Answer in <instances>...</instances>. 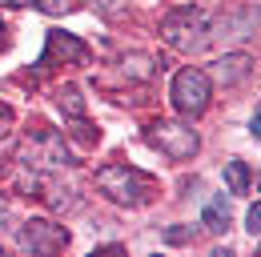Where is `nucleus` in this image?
I'll return each mask as SVG.
<instances>
[{"mask_svg": "<svg viewBox=\"0 0 261 257\" xmlns=\"http://www.w3.org/2000/svg\"><path fill=\"white\" fill-rule=\"evenodd\" d=\"M0 4H33V8H40V12H53V16L72 8L68 0H0Z\"/></svg>", "mask_w": 261, "mask_h": 257, "instance_id": "obj_11", "label": "nucleus"}, {"mask_svg": "<svg viewBox=\"0 0 261 257\" xmlns=\"http://www.w3.org/2000/svg\"><path fill=\"white\" fill-rule=\"evenodd\" d=\"M0 48H4V24H0Z\"/></svg>", "mask_w": 261, "mask_h": 257, "instance_id": "obj_17", "label": "nucleus"}, {"mask_svg": "<svg viewBox=\"0 0 261 257\" xmlns=\"http://www.w3.org/2000/svg\"><path fill=\"white\" fill-rule=\"evenodd\" d=\"M257 185H261V181H257Z\"/></svg>", "mask_w": 261, "mask_h": 257, "instance_id": "obj_18", "label": "nucleus"}, {"mask_svg": "<svg viewBox=\"0 0 261 257\" xmlns=\"http://www.w3.org/2000/svg\"><path fill=\"white\" fill-rule=\"evenodd\" d=\"M125 64H133V76H149V72H153L145 57H133V61H125Z\"/></svg>", "mask_w": 261, "mask_h": 257, "instance_id": "obj_15", "label": "nucleus"}, {"mask_svg": "<svg viewBox=\"0 0 261 257\" xmlns=\"http://www.w3.org/2000/svg\"><path fill=\"white\" fill-rule=\"evenodd\" d=\"M68 245V229L53 221H24L20 225V249L24 253H61Z\"/></svg>", "mask_w": 261, "mask_h": 257, "instance_id": "obj_5", "label": "nucleus"}, {"mask_svg": "<svg viewBox=\"0 0 261 257\" xmlns=\"http://www.w3.org/2000/svg\"><path fill=\"white\" fill-rule=\"evenodd\" d=\"M257 253H261V249H257Z\"/></svg>", "mask_w": 261, "mask_h": 257, "instance_id": "obj_19", "label": "nucleus"}, {"mask_svg": "<svg viewBox=\"0 0 261 257\" xmlns=\"http://www.w3.org/2000/svg\"><path fill=\"white\" fill-rule=\"evenodd\" d=\"M165 241H169V245H185V241H193V225H177V229H165Z\"/></svg>", "mask_w": 261, "mask_h": 257, "instance_id": "obj_12", "label": "nucleus"}, {"mask_svg": "<svg viewBox=\"0 0 261 257\" xmlns=\"http://www.w3.org/2000/svg\"><path fill=\"white\" fill-rule=\"evenodd\" d=\"M12 121H16V117H12V109H8V105H0V137H8V133H12Z\"/></svg>", "mask_w": 261, "mask_h": 257, "instance_id": "obj_14", "label": "nucleus"}, {"mask_svg": "<svg viewBox=\"0 0 261 257\" xmlns=\"http://www.w3.org/2000/svg\"><path fill=\"white\" fill-rule=\"evenodd\" d=\"M225 185H229V193L249 189V165H245V161H229L225 165Z\"/></svg>", "mask_w": 261, "mask_h": 257, "instance_id": "obj_9", "label": "nucleus"}, {"mask_svg": "<svg viewBox=\"0 0 261 257\" xmlns=\"http://www.w3.org/2000/svg\"><path fill=\"white\" fill-rule=\"evenodd\" d=\"M57 61H68V64H89V44L76 40L72 32H48V44L36 61V72H48L57 68Z\"/></svg>", "mask_w": 261, "mask_h": 257, "instance_id": "obj_6", "label": "nucleus"}, {"mask_svg": "<svg viewBox=\"0 0 261 257\" xmlns=\"http://www.w3.org/2000/svg\"><path fill=\"white\" fill-rule=\"evenodd\" d=\"M97 189L109 197V201H117V205H129V209H141V205H149L153 201V177L149 173H141V169H133V165H100L97 169Z\"/></svg>", "mask_w": 261, "mask_h": 257, "instance_id": "obj_1", "label": "nucleus"}, {"mask_svg": "<svg viewBox=\"0 0 261 257\" xmlns=\"http://www.w3.org/2000/svg\"><path fill=\"white\" fill-rule=\"evenodd\" d=\"M245 229H249L253 237H257V233H261V201H257V205H253V209H249V213H245Z\"/></svg>", "mask_w": 261, "mask_h": 257, "instance_id": "obj_13", "label": "nucleus"}, {"mask_svg": "<svg viewBox=\"0 0 261 257\" xmlns=\"http://www.w3.org/2000/svg\"><path fill=\"white\" fill-rule=\"evenodd\" d=\"M169 96H173V109H177V113H185V117H201V113L209 109L213 81H209L205 68H181V72L173 76Z\"/></svg>", "mask_w": 261, "mask_h": 257, "instance_id": "obj_2", "label": "nucleus"}, {"mask_svg": "<svg viewBox=\"0 0 261 257\" xmlns=\"http://www.w3.org/2000/svg\"><path fill=\"white\" fill-rule=\"evenodd\" d=\"M213 72H217L221 85H237V81H245V76L253 72V61H249L245 53H233V57H221V61L213 64Z\"/></svg>", "mask_w": 261, "mask_h": 257, "instance_id": "obj_7", "label": "nucleus"}, {"mask_svg": "<svg viewBox=\"0 0 261 257\" xmlns=\"http://www.w3.org/2000/svg\"><path fill=\"white\" fill-rule=\"evenodd\" d=\"M201 225H205L209 233H225V229H229V205H225V197H217V201H209V205L201 209Z\"/></svg>", "mask_w": 261, "mask_h": 257, "instance_id": "obj_8", "label": "nucleus"}, {"mask_svg": "<svg viewBox=\"0 0 261 257\" xmlns=\"http://www.w3.org/2000/svg\"><path fill=\"white\" fill-rule=\"evenodd\" d=\"M57 105H61V113H68V117H85V100H81V93L72 85L57 89Z\"/></svg>", "mask_w": 261, "mask_h": 257, "instance_id": "obj_10", "label": "nucleus"}, {"mask_svg": "<svg viewBox=\"0 0 261 257\" xmlns=\"http://www.w3.org/2000/svg\"><path fill=\"white\" fill-rule=\"evenodd\" d=\"M165 40L173 44V48H181V53H193L205 44V16L197 12L193 4H181V8H173L169 16H165Z\"/></svg>", "mask_w": 261, "mask_h": 257, "instance_id": "obj_4", "label": "nucleus"}, {"mask_svg": "<svg viewBox=\"0 0 261 257\" xmlns=\"http://www.w3.org/2000/svg\"><path fill=\"white\" fill-rule=\"evenodd\" d=\"M149 145L153 149H161L169 161H189L201 149V137H197V128L189 125H177V121H157V125H149Z\"/></svg>", "mask_w": 261, "mask_h": 257, "instance_id": "obj_3", "label": "nucleus"}, {"mask_svg": "<svg viewBox=\"0 0 261 257\" xmlns=\"http://www.w3.org/2000/svg\"><path fill=\"white\" fill-rule=\"evenodd\" d=\"M249 128H253V137H261V109L253 113V125H249Z\"/></svg>", "mask_w": 261, "mask_h": 257, "instance_id": "obj_16", "label": "nucleus"}]
</instances>
